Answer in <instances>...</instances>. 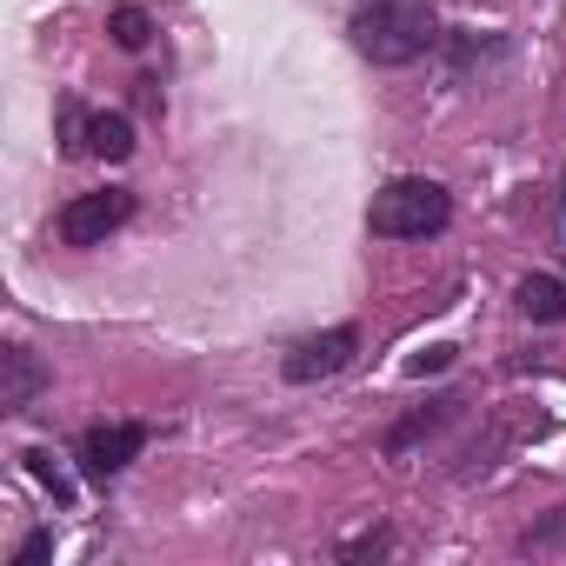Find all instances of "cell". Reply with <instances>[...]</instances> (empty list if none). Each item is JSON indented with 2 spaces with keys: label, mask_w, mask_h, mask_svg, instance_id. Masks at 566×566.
Masks as SVG:
<instances>
[{
  "label": "cell",
  "mask_w": 566,
  "mask_h": 566,
  "mask_svg": "<svg viewBox=\"0 0 566 566\" xmlns=\"http://www.w3.org/2000/svg\"><path fill=\"white\" fill-rule=\"evenodd\" d=\"M48 394V367L28 347H0V413H28Z\"/></svg>",
  "instance_id": "obj_6"
},
{
  "label": "cell",
  "mask_w": 566,
  "mask_h": 566,
  "mask_svg": "<svg viewBox=\"0 0 566 566\" xmlns=\"http://www.w3.org/2000/svg\"><path fill=\"white\" fill-rule=\"evenodd\" d=\"M447 220H453V200H447L440 180H387L374 193V207H367V227L380 240H427Z\"/></svg>",
  "instance_id": "obj_2"
},
{
  "label": "cell",
  "mask_w": 566,
  "mask_h": 566,
  "mask_svg": "<svg viewBox=\"0 0 566 566\" xmlns=\"http://www.w3.org/2000/svg\"><path fill=\"white\" fill-rule=\"evenodd\" d=\"M140 447H147V427H134V420L87 427V433H81V473H87V480H114L127 460H140Z\"/></svg>",
  "instance_id": "obj_5"
},
{
  "label": "cell",
  "mask_w": 566,
  "mask_h": 566,
  "mask_svg": "<svg viewBox=\"0 0 566 566\" xmlns=\"http://www.w3.org/2000/svg\"><path fill=\"white\" fill-rule=\"evenodd\" d=\"M48 553H54V533L41 526V533H28V539H21V553H14V566H41Z\"/></svg>",
  "instance_id": "obj_12"
},
{
  "label": "cell",
  "mask_w": 566,
  "mask_h": 566,
  "mask_svg": "<svg viewBox=\"0 0 566 566\" xmlns=\"http://www.w3.org/2000/svg\"><path fill=\"white\" fill-rule=\"evenodd\" d=\"M61 140H67V154H87V114L81 107H61Z\"/></svg>",
  "instance_id": "obj_11"
},
{
  "label": "cell",
  "mask_w": 566,
  "mask_h": 566,
  "mask_svg": "<svg viewBox=\"0 0 566 566\" xmlns=\"http://www.w3.org/2000/svg\"><path fill=\"white\" fill-rule=\"evenodd\" d=\"M127 213H134V193L127 187H101V193H74L54 227H61L67 247H101L114 227H127Z\"/></svg>",
  "instance_id": "obj_3"
},
{
  "label": "cell",
  "mask_w": 566,
  "mask_h": 566,
  "mask_svg": "<svg viewBox=\"0 0 566 566\" xmlns=\"http://www.w3.org/2000/svg\"><path fill=\"white\" fill-rule=\"evenodd\" d=\"M87 154L127 160V154H134V127H127L120 114H87Z\"/></svg>",
  "instance_id": "obj_8"
},
{
  "label": "cell",
  "mask_w": 566,
  "mask_h": 566,
  "mask_svg": "<svg viewBox=\"0 0 566 566\" xmlns=\"http://www.w3.org/2000/svg\"><path fill=\"white\" fill-rule=\"evenodd\" d=\"M107 34H114V48L140 54V48H147V34H154V21H147L140 8H114V14H107Z\"/></svg>",
  "instance_id": "obj_9"
},
{
  "label": "cell",
  "mask_w": 566,
  "mask_h": 566,
  "mask_svg": "<svg viewBox=\"0 0 566 566\" xmlns=\"http://www.w3.org/2000/svg\"><path fill=\"white\" fill-rule=\"evenodd\" d=\"M354 354H360V334H354V327H327V334H314V340H301V347L287 354V380H294V387L334 380V374L354 367Z\"/></svg>",
  "instance_id": "obj_4"
},
{
  "label": "cell",
  "mask_w": 566,
  "mask_h": 566,
  "mask_svg": "<svg viewBox=\"0 0 566 566\" xmlns=\"http://www.w3.org/2000/svg\"><path fill=\"white\" fill-rule=\"evenodd\" d=\"M559 539H566V506H559V513H553L546 526H533V533H526L520 546H559Z\"/></svg>",
  "instance_id": "obj_14"
},
{
  "label": "cell",
  "mask_w": 566,
  "mask_h": 566,
  "mask_svg": "<svg viewBox=\"0 0 566 566\" xmlns=\"http://www.w3.org/2000/svg\"><path fill=\"white\" fill-rule=\"evenodd\" d=\"M347 34L374 67H407L440 41V21H433V0H360Z\"/></svg>",
  "instance_id": "obj_1"
},
{
  "label": "cell",
  "mask_w": 566,
  "mask_h": 566,
  "mask_svg": "<svg viewBox=\"0 0 566 566\" xmlns=\"http://www.w3.org/2000/svg\"><path fill=\"white\" fill-rule=\"evenodd\" d=\"M28 473H34L41 486H54V500H74V480L54 467V453H41V447H34V453H28Z\"/></svg>",
  "instance_id": "obj_10"
},
{
  "label": "cell",
  "mask_w": 566,
  "mask_h": 566,
  "mask_svg": "<svg viewBox=\"0 0 566 566\" xmlns=\"http://www.w3.org/2000/svg\"><path fill=\"white\" fill-rule=\"evenodd\" d=\"M447 367H453V347H427L407 360V374H447Z\"/></svg>",
  "instance_id": "obj_13"
},
{
  "label": "cell",
  "mask_w": 566,
  "mask_h": 566,
  "mask_svg": "<svg viewBox=\"0 0 566 566\" xmlns=\"http://www.w3.org/2000/svg\"><path fill=\"white\" fill-rule=\"evenodd\" d=\"M513 301H520V314H526V321H566V287H559L553 273H526Z\"/></svg>",
  "instance_id": "obj_7"
}]
</instances>
